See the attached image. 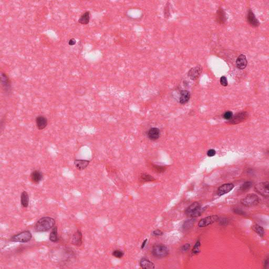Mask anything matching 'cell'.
Wrapping results in <instances>:
<instances>
[{"instance_id":"cell-1","label":"cell","mask_w":269,"mask_h":269,"mask_svg":"<svg viewBox=\"0 0 269 269\" xmlns=\"http://www.w3.org/2000/svg\"><path fill=\"white\" fill-rule=\"evenodd\" d=\"M55 224V220L53 218L49 217H42L36 222L34 226V229L36 232H48V231L54 227Z\"/></svg>"},{"instance_id":"cell-39","label":"cell","mask_w":269,"mask_h":269,"mask_svg":"<svg viewBox=\"0 0 269 269\" xmlns=\"http://www.w3.org/2000/svg\"><path fill=\"white\" fill-rule=\"evenodd\" d=\"M76 41L74 39H71L68 41V44L70 46L74 45L75 44H76Z\"/></svg>"},{"instance_id":"cell-2","label":"cell","mask_w":269,"mask_h":269,"mask_svg":"<svg viewBox=\"0 0 269 269\" xmlns=\"http://www.w3.org/2000/svg\"><path fill=\"white\" fill-rule=\"evenodd\" d=\"M204 209L202 208L200 203L195 202L190 205L185 210V214L191 218H196L200 216L202 213Z\"/></svg>"},{"instance_id":"cell-20","label":"cell","mask_w":269,"mask_h":269,"mask_svg":"<svg viewBox=\"0 0 269 269\" xmlns=\"http://www.w3.org/2000/svg\"><path fill=\"white\" fill-rule=\"evenodd\" d=\"M139 263L141 267L143 269H155V264L152 262H151V261L146 258H142L141 259Z\"/></svg>"},{"instance_id":"cell-17","label":"cell","mask_w":269,"mask_h":269,"mask_svg":"<svg viewBox=\"0 0 269 269\" xmlns=\"http://www.w3.org/2000/svg\"><path fill=\"white\" fill-rule=\"evenodd\" d=\"M43 174L41 171L35 170L32 171L30 174V179L35 184L39 183L43 179Z\"/></svg>"},{"instance_id":"cell-7","label":"cell","mask_w":269,"mask_h":269,"mask_svg":"<svg viewBox=\"0 0 269 269\" xmlns=\"http://www.w3.org/2000/svg\"><path fill=\"white\" fill-rule=\"evenodd\" d=\"M248 117V114L247 112H240L236 114L234 116H233L232 118L229 120L228 123L232 125L239 124L246 120Z\"/></svg>"},{"instance_id":"cell-25","label":"cell","mask_w":269,"mask_h":269,"mask_svg":"<svg viewBox=\"0 0 269 269\" xmlns=\"http://www.w3.org/2000/svg\"><path fill=\"white\" fill-rule=\"evenodd\" d=\"M253 230H254V231L257 233L260 237H263L264 234V229L262 227L258 225H255L252 227Z\"/></svg>"},{"instance_id":"cell-32","label":"cell","mask_w":269,"mask_h":269,"mask_svg":"<svg viewBox=\"0 0 269 269\" xmlns=\"http://www.w3.org/2000/svg\"><path fill=\"white\" fill-rule=\"evenodd\" d=\"M233 116L234 115H233V113L232 112L227 111L224 114L223 117H224V119H225L226 120H229L232 118Z\"/></svg>"},{"instance_id":"cell-3","label":"cell","mask_w":269,"mask_h":269,"mask_svg":"<svg viewBox=\"0 0 269 269\" xmlns=\"http://www.w3.org/2000/svg\"><path fill=\"white\" fill-rule=\"evenodd\" d=\"M32 238V234L29 230H26L12 236L11 238V241L13 242L26 243L29 242Z\"/></svg>"},{"instance_id":"cell-21","label":"cell","mask_w":269,"mask_h":269,"mask_svg":"<svg viewBox=\"0 0 269 269\" xmlns=\"http://www.w3.org/2000/svg\"><path fill=\"white\" fill-rule=\"evenodd\" d=\"M29 196L27 192L23 191L21 195V204L23 208H27L29 205Z\"/></svg>"},{"instance_id":"cell-37","label":"cell","mask_w":269,"mask_h":269,"mask_svg":"<svg viewBox=\"0 0 269 269\" xmlns=\"http://www.w3.org/2000/svg\"><path fill=\"white\" fill-rule=\"evenodd\" d=\"M216 152L215 150L213 149H210L207 152V155L209 157H213L216 155Z\"/></svg>"},{"instance_id":"cell-13","label":"cell","mask_w":269,"mask_h":269,"mask_svg":"<svg viewBox=\"0 0 269 269\" xmlns=\"http://www.w3.org/2000/svg\"><path fill=\"white\" fill-rule=\"evenodd\" d=\"M82 239H83V236L80 230H77L73 234L72 239V243L77 247H80L83 243Z\"/></svg>"},{"instance_id":"cell-23","label":"cell","mask_w":269,"mask_h":269,"mask_svg":"<svg viewBox=\"0 0 269 269\" xmlns=\"http://www.w3.org/2000/svg\"><path fill=\"white\" fill-rule=\"evenodd\" d=\"M49 240L53 243H56L58 241V227H53L52 231L49 234Z\"/></svg>"},{"instance_id":"cell-22","label":"cell","mask_w":269,"mask_h":269,"mask_svg":"<svg viewBox=\"0 0 269 269\" xmlns=\"http://www.w3.org/2000/svg\"><path fill=\"white\" fill-rule=\"evenodd\" d=\"M90 12L89 11L85 12L81 16V17L78 20V22L80 24L86 25L90 22Z\"/></svg>"},{"instance_id":"cell-31","label":"cell","mask_w":269,"mask_h":269,"mask_svg":"<svg viewBox=\"0 0 269 269\" xmlns=\"http://www.w3.org/2000/svg\"><path fill=\"white\" fill-rule=\"evenodd\" d=\"M75 90H76L75 92H76V94L80 95V96L85 94V92H86L85 88H84V87L81 86H78V87H76L75 88Z\"/></svg>"},{"instance_id":"cell-40","label":"cell","mask_w":269,"mask_h":269,"mask_svg":"<svg viewBox=\"0 0 269 269\" xmlns=\"http://www.w3.org/2000/svg\"><path fill=\"white\" fill-rule=\"evenodd\" d=\"M269 257H267V259L265 260L264 261V268H268V267H269Z\"/></svg>"},{"instance_id":"cell-14","label":"cell","mask_w":269,"mask_h":269,"mask_svg":"<svg viewBox=\"0 0 269 269\" xmlns=\"http://www.w3.org/2000/svg\"><path fill=\"white\" fill-rule=\"evenodd\" d=\"M247 21L249 24L253 27H257L260 24L259 21L256 18L253 12L251 9L249 10L248 13Z\"/></svg>"},{"instance_id":"cell-11","label":"cell","mask_w":269,"mask_h":269,"mask_svg":"<svg viewBox=\"0 0 269 269\" xmlns=\"http://www.w3.org/2000/svg\"><path fill=\"white\" fill-rule=\"evenodd\" d=\"M35 122L36 127L39 130H43L48 126V119L43 115H39L36 117Z\"/></svg>"},{"instance_id":"cell-29","label":"cell","mask_w":269,"mask_h":269,"mask_svg":"<svg viewBox=\"0 0 269 269\" xmlns=\"http://www.w3.org/2000/svg\"><path fill=\"white\" fill-rule=\"evenodd\" d=\"M152 169L158 173H164L166 169V168L164 166H158V165H153Z\"/></svg>"},{"instance_id":"cell-34","label":"cell","mask_w":269,"mask_h":269,"mask_svg":"<svg viewBox=\"0 0 269 269\" xmlns=\"http://www.w3.org/2000/svg\"><path fill=\"white\" fill-rule=\"evenodd\" d=\"M193 220H190L187 221L186 222H184V225H183V228L189 229L190 227H191L192 225H193Z\"/></svg>"},{"instance_id":"cell-27","label":"cell","mask_w":269,"mask_h":269,"mask_svg":"<svg viewBox=\"0 0 269 269\" xmlns=\"http://www.w3.org/2000/svg\"><path fill=\"white\" fill-rule=\"evenodd\" d=\"M155 178L150 174H141V180L142 182H151L154 181Z\"/></svg>"},{"instance_id":"cell-5","label":"cell","mask_w":269,"mask_h":269,"mask_svg":"<svg viewBox=\"0 0 269 269\" xmlns=\"http://www.w3.org/2000/svg\"><path fill=\"white\" fill-rule=\"evenodd\" d=\"M241 203L245 206H252L259 203V198L256 194L251 193L241 200Z\"/></svg>"},{"instance_id":"cell-24","label":"cell","mask_w":269,"mask_h":269,"mask_svg":"<svg viewBox=\"0 0 269 269\" xmlns=\"http://www.w3.org/2000/svg\"><path fill=\"white\" fill-rule=\"evenodd\" d=\"M217 22L220 24H224L226 21L225 17V12L224 10L222 9H219L217 13Z\"/></svg>"},{"instance_id":"cell-4","label":"cell","mask_w":269,"mask_h":269,"mask_svg":"<svg viewBox=\"0 0 269 269\" xmlns=\"http://www.w3.org/2000/svg\"><path fill=\"white\" fill-rule=\"evenodd\" d=\"M152 253L155 257L163 258L169 254V250L165 245L163 244H156L152 249Z\"/></svg>"},{"instance_id":"cell-16","label":"cell","mask_w":269,"mask_h":269,"mask_svg":"<svg viewBox=\"0 0 269 269\" xmlns=\"http://www.w3.org/2000/svg\"><path fill=\"white\" fill-rule=\"evenodd\" d=\"M90 161L83 159H75L74 160L75 167L78 170H83L86 169L90 164Z\"/></svg>"},{"instance_id":"cell-10","label":"cell","mask_w":269,"mask_h":269,"mask_svg":"<svg viewBox=\"0 0 269 269\" xmlns=\"http://www.w3.org/2000/svg\"><path fill=\"white\" fill-rule=\"evenodd\" d=\"M234 184L231 183L222 184L221 186L219 187L217 190V195L219 196L225 195L234 189Z\"/></svg>"},{"instance_id":"cell-12","label":"cell","mask_w":269,"mask_h":269,"mask_svg":"<svg viewBox=\"0 0 269 269\" xmlns=\"http://www.w3.org/2000/svg\"><path fill=\"white\" fill-rule=\"evenodd\" d=\"M160 136V132L158 128L152 127L149 129L147 132V136L151 141H156L159 139Z\"/></svg>"},{"instance_id":"cell-6","label":"cell","mask_w":269,"mask_h":269,"mask_svg":"<svg viewBox=\"0 0 269 269\" xmlns=\"http://www.w3.org/2000/svg\"><path fill=\"white\" fill-rule=\"evenodd\" d=\"M269 182H262L256 184L254 189L256 192L262 196L268 198L269 196Z\"/></svg>"},{"instance_id":"cell-41","label":"cell","mask_w":269,"mask_h":269,"mask_svg":"<svg viewBox=\"0 0 269 269\" xmlns=\"http://www.w3.org/2000/svg\"><path fill=\"white\" fill-rule=\"evenodd\" d=\"M147 239H145V240L144 241V242H142V245H141V249H144V247H145L146 243H147Z\"/></svg>"},{"instance_id":"cell-36","label":"cell","mask_w":269,"mask_h":269,"mask_svg":"<svg viewBox=\"0 0 269 269\" xmlns=\"http://www.w3.org/2000/svg\"><path fill=\"white\" fill-rule=\"evenodd\" d=\"M163 232L161 230H158V229L154 230L152 232V234L154 236H160V235H163Z\"/></svg>"},{"instance_id":"cell-30","label":"cell","mask_w":269,"mask_h":269,"mask_svg":"<svg viewBox=\"0 0 269 269\" xmlns=\"http://www.w3.org/2000/svg\"><path fill=\"white\" fill-rule=\"evenodd\" d=\"M112 254L115 257L120 259V258H122L124 256V253L123 252V251H122L120 250H115L113 252Z\"/></svg>"},{"instance_id":"cell-18","label":"cell","mask_w":269,"mask_h":269,"mask_svg":"<svg viewBox=\"0 0 269 269\" xmlns=\"http://www.w3.org/2000/svg\"><path fill=\"white\" fill-rule=\"evenodd\" d=\"M190 98V93L187 90H183L180 93L179 102L183 105L187 103Z\"/></svg>"},{"instance_id":"cell-8","label":"cell","mask_w":269,"mask_h":269,"mask_svg":"<svg viewBox=\"0 0 269 269\" xmlns=\"http://www.w3.org/2000/svg\"><path fill=\"white\" fill-rule=\"evenodd\" d=\"M219 219L218 216H211L209 217H206L205 218L202 219L200 220L198 223V226L200 228H203V227H206L211 224L217 222Z\"/></svg>"},{"instance_id":"cell-28","label":"cell","mask_w":269,"mask_h":269,"mask_svg":"<svg viewBox=\"0 0 269 269\" xmlns=\"http://www.w3.org/2000/svg\"><path fill=\"white\" fill-rule=\"evenodd\" d=\"M200 245H201V243H200V241H197L196 243H195V245L193 247V249H192V254H197L199 253L200 251Z\"/></svg>"},{"instance_id":"cell-35","label":"cell","mask_w":269,"mask_h":269,"mask_svg":"<svg viewBox=\"0 0 269 269\" xmlns=\"http://www.w3.org/2000/svg\"><path fill=\"white\" fill-rule=\"evenodd\" d=\"M190 247V245L189 244H186L183 245V247H181V251H182L183 252H187V251H188V250L189 249Z\"/></svg>"},{"instance_id":"cell-19","label":"cell","mask_w":269,"mask_h":269,"mask_svg":"<svg viewBox=\"0 0 269 269\" xmlns=\"http://www.w3.org/2000/svg\"><path fill=\"white\" fill-rule=\"evenodd\" d=\"M1 84L5 91L10 92L11 90V83L9 78L5 73L1 74Z\"/></svg>"},{"instance_id":"cell-38","label":"cell","mask_w":269,"mask_h":269,"mask_svg":"<svg viewBox=\"0 0 269 269\" xmlns=\"http://www.w3.org/2000/svg\"><path fill=\"white\" fill-rule=\"evenodd\" d=\"M234 213L238 214V215H245V214L244 212L243 211H242V210H241V209H234Z\"/></svg>"},{"instance_id":"cell-9","label":"cell","mask_w":269,"mask_h":269,"mask_svg":"<svg viewBox=\"0 0 269 269\" xmlns=\"http://www.w3.org/2000/svg\"><path fill=\"white\" fill-rule=\"evenodd\" d=\"M202 66H196L192 67L188 72V77L193 81L197 80L202 74Z\"/></svg>"},{"instance_id":"cell-33","label":"cell","mask_w":269,"mask_h":269,"mask_svg":"<svg viewBox=\"0 0 269 269\" xmlns=\"http://www.w3.org/2000/svg\"><path fill=\"white\" fill-rule=\"evenodd\" d=\"M220 84L223 86H227L228 85V81L225 76H222L220 78Z\"/></svg>"},{"instance_id":"cell-26","label":"cell","mask_w":269,"mask_h":269,"mask_svg":"<svg viewBox=\"0 0 269 269\" xmlns=\"http://www.w3.org/2000/svg\"><path fill=\"white\" fill-rule=\"evenodd\" d=\"M253 183L251 181H247L243 183L240 187V190L242 192H245L249 190L252 186Z\"/></svg>"},{"instance_id":"cell-15","label":"cell","mask_w":269,"mask_h":269,"mask_svg":"<svg viewBox=\"0 0 269 269\" xmlns=\"http://www.w3.org/2000/svg\"><path fill=\"white\" fill-rule=\"evenodd\" d=\"M248 64V61L246 56L243 54H241L237 58L236 65L240 70L244 69Z\"/></svg>"}]
</instances>
